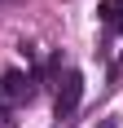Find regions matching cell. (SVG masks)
I'll return each instance as SVG.
<instances>
[{"instance_id":"6da1fadb","label":"cell","mask_w":123,"mask_h":128,"mask_svg":"<svg viewBox=\"0 0 123 128\" xmlns=\"http://www.w3.org/2000/svg\"><path fill=\"white\" fill-rule=\"evenodd\" d=\"M79 93H84V80H79V71H66V75L57 80V102H53L57 119H70L75 110H79Z\"/></svg>"},{"instance_id":"7a4b0ae2","label":"cell","mask_w":123,"mask_h":128,"mask_svg":"<svg viewBox=\"0 0 123 128\" xmlns=\"http://www.w3.org/2000/svg\"><path fill=\"white\" fill-rule=\"evenodd\" d=\"M31 97V80L22 75V71H4L0 75V106H18Z\"/></svg>"},{"instance_id":"3957f363","label":"cell","mask_w":123,"mask_h":128,"mask_svg":"<svg viewBox=\"0 0 123 128\" xmlns=\"http://www.w3.org/2000/svg\"><path fill=\"white\" fill-rule=\"evenodd\" d=\"M101 22L110 31H123V0H101Z\"/></svg>"},{"instance_id":"277c9868","label":"cell","mask_w":123,"mask_h":128,"mask_svg":"<svg viewBox=\"0 0 123 128\" xmlns=\"http://www.w3.org/2000/svg\"><path fill=\"white\" fill-rule=\"evenodd\" d=\"M0 128H13V119H9V106H0Z\"/></svg>"}]
</instances>
